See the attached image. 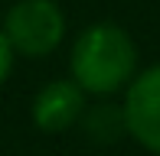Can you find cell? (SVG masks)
I'll use <instances>...</instances> for the list:
<instances>
[{
	"instance_id": "6da1fadb",
	"label": "cell",
	"mask_w": 160,
	"mask_h": 156,
	"mask_svg": "<svg viewBox=\"0 0 160 156\" xmlns=\"http://www.w3.org/2000/svg\"><path fill=\"white\" fill-rule=\"evenodd\" d=\"M141 49L134 36L121 23L98 20L88 23L72 42L69 52V78L95 98L118 94L141 72Z\"/></svg>"
},
{
	"instance_id": "7a4b0ae2",
	"label": "cell",
	"mask_w": 160,
	"mask_h": 156,
	"mask_svg": "<svg viewBox=\"0 0 160 156\" xmlns=\"http://www.w3.org/2000/svg\"><path fill=\"white\" fill-rule=\"evenodd\" d=\"M0 33L10 42L13 55L46 59L65 39V13L59 0H17L7 10Z\"/></svg>"
},
{
	"instance_id": "3957f363",
	"label": "cell",
	"mask_w": 160,
	"mask_h": 156,
	"mask_svg": "<svg viewBox=\"0 0 160 156\" xmlns=\"http://www.w3.org/2000/svg\"><path fill=\"white\" fill-rule=\"evenodd\" d=\"M121 117L128 137H134V143H141L147 153L160 156V62L131 78L124 88Z\"/></svg>"
},
{
	"instance_id": "277c9868",
	"label": "cell",
	"mask_w": 160,
	"mask_h": 156,
	"mask_svg": "<svg viewBox=\"0 0 160 156\" xmlns=\"http://www.w3.org/2000/svg\"><path fill=\"white\" fill-rule=\"evenodd\" d=\"M85 91L72 78H52L33 98V124L42 133H65L85 114Z\"/></svg>"
},
{
	"instance_id": "5b68a950",
	"label": "cell",
	"mask_w": 160,
	"mask_h": 156,
	"mask_svg": "<svg viewBox=\"0 0 160 156\" xmlns=\"http://www.w3.org/2000/svg\"><path fill=\"white\" fill-rule=\"evenodd\" d=\"M13 59H17V55H13L10 42H7V39H3V33H0V85L10 78V72H13Z\"/></svg>"
}]
</instances>
